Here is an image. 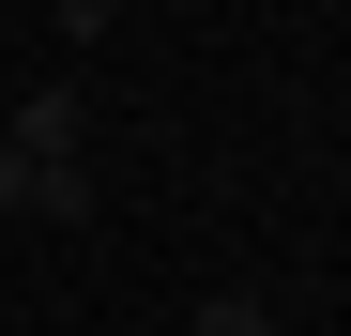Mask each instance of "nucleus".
Listing matches in <instances>:
<instances>
[{
    "mask_svg": "<svg viewBox=\"0 0 351 336\" xmlns=\"http://www.w3.org/2000/svg\"><path fill=\"white\" fill-rule=\"evenodd\" d=\"M16 214H46V230H77V214H92V168H77V153H46V168H31V199H16Z\"/></svg>",
    "mask_w": 351,
    "mask_h": 336,
    "instance_id": "1",
    "label": "nucleus"
},
{
    "mask_svg": "<svg viewBox=\"0 0 351 336\" xmlns=\"http://www.w3.org/2000/svg\"><path fill=\"white\" fill-rule=\"evenodd\" d=\"M199 336H275V306L260 291H199Z\"/></svg>",
    "mask_w": 351,
    "mask_h": 336,
    "instance_id": "2",
    "label": "nucleus"
},
{
    "mask_svg": "<svg viewBox=\"0 0 351 336\" xmlns=\"http://www.w3.org/2000/svg\"><path fill=\"white\" fill-rule=\"evenodd\" d=\"M16 199H31V153H16V138H0V214H16Z\"/></svg>",
    "mask_w": 351,
    "mask_h": 336,
    "instance_id": "3",
    "label": "nucleus"
}]
</instances>
